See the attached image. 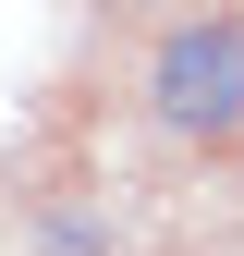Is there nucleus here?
I'll use <instances>...</instances> for the list:
<instances>
[{
	"label": "nucleus",
	"instance_id": "1",
	"mask_svg": "<svg viewBox=\"0 0 244 256\" xmlns=\"http://www.w3.org/2000/svg\"><path fill=\"white\" fill-rule=\"evenodd\" d=\"M146 98H159L171 134H232V122H244V24L232 12L183 24V37L159 49V74H146Z\"/></svg>",
	"mask_w": 244,
	"mask_h": 256
}]
</instances>
